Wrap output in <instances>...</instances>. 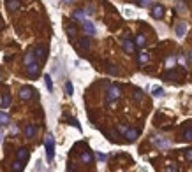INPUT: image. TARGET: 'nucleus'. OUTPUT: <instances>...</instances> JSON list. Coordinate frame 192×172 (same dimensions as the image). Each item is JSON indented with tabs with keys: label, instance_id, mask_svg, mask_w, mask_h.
<instances>
[{
	"label": "nucleus",
	"instance_id": "obj_29",
	"mask_svg": "<svg viewBox=\"0 0 192 172\" xmlns=\"http://www.w3.org/2000/svg\"><path fill=\"white\" fill-rule=\"evenodd\" d=\"M134 95H136V100H141V97H143V93H141V90H136V91H134Z\"/></svg>",
	"mask_w": 192,
	"mask_h": 172
},
{
	"label": "nucleus",
	"instance_id": "obj_24",
	"mask_svg": "<svg viewBox=\"0 0 192 172\" xmlns=\"http://www.w3.org/2000/svg\"><path fill=\"white\" fill-rule=\"evenodd\" d=\"M148 62V55L146 53H139V63H146Z\"/></svg>",
	"mask_w": 192,
	"mask_h": 172
},
{
	"label": "nucleus",
	"instance_id": "obj_3",
	"mask_svg": "<svg viewBox=\"0 0 192 172\" xmlns=\"http://www.w3.org/2000/svg\"><path fill=\"white\" fill-rule=\"evenodd\" d=\"M28 74H30V77H37L39 76V63L37 62H32V63H28Z\"/></svg>",
	"mask_w": 192,
	"mask_h": 172
},
{
	"label": "nucleus",
	"instance_id": "obj_1",
	"mask_svg": "<svg viewBox=\"0 0 192 172\" xmlns=\"http://www.w3.org/2000/svg\"><path fill=\"white\" fill-rule=\"evenodd\" d=\"M44 148H46V156H48V162H53V156H55V139H53V135H48V137H46Z\"/></svg>",
	"mask_w": 192,
	"mask_h": 172
},
{
	"label": "nucleus",
	"instance_id": "obj_13",
	"mask_svg": "<svg viewBox=\"0 0 192 172\" xmlns=\"http://www.w3.org/2000/svg\"><path fill=\"white\" fill-rule=\"evenodd\" d=\"M123 49L127 51V53H132V51H134V44H132L129 39H125L123 40Z\"/></svg>",
	"mask_w": 192,
	"mask_h": 172
},
{
	"label": "nucleus",
	"instance_id": "obj_30",
	"mask_svg": "<svg viewBox=\"0 0 192 172\" xmlns=\"http://www.w3.org/2000/svg\"><path fill=\"white\" fill-rule=\"evenodd\" d=\"M97 158L101 160V162H104V160H106L107 156H106V154H104V153H97Z\"/></svg>",
	"mask_w": 192,
	"mask_h": 172
},
{
	"label": "nucleus",
	"instance_id": "obj_5",
	"mask_svg": "<svg viewBox=\"0 0 192 172\" xmlns=\"http://www.w3.org/2000/svg\"><path fill=\"white\" fill-rule=\"evenodd\" d=\"M83 28H85V32L86 34H88V35H95V27H94V23L92 21H88V19H85V21H83Z\"/></svg>",
	"mask_w": 192,
	"mask_h": 172
},
{
	"label": "nucleus",
	"instance_id": "obj_14",
	"mask_svg": "<svg viewBox=\"0 0 192 172\" xmlns=\"http://www.w3.org/2000/svg\"><path fill=\"white\" fill-rule=\"evenodd\" d=\"M138 130H125V137L129 139V141H134L136 137H138Z\"/></svg>",
	"mask_w": 192,
	"mask_h": 172
},
{
	"label": "nucleus",
	"instance_id": "obj_34",
	"mask_svg": "<svg viewBox=\"0 0 192 172\" xmlns=\"http://www.w3.org/2000/svg\"><path fill=\"white\" fill-rule=\"evenodd\" d=\"M2 141H4V135H2V133H0V142H2Z\"/></svg>",
	"mask_w": 192,
	"mask_h": 172
},
{
	"label": "nucleus",
	"instance_id": "obj_33",
	"mask_svg": "<svg viewBox=\"0 0 192 172\" xmlns=\"http://www.w3.org/2000/svg\"><path fill=\"white\" fill-rule=\"evenodd\" d=\"M63 2H65V4H72V2H74V0H63Z\"/></svg>",
	"mask_w": 192,
	"mask_h": 172
},
{
	"label": "nucleus",
	"instance_id": "obj_32",
	"mask_svg": "<svg viewBox=\"0 0 192 172\" xmlns=\"http://www.w3.org/2000/svg\"><path fill=\"white\" fill-rule=\"evenodd\" d=\"M67 34H69V35H74V34H76V30H74V28H71V27H69V28H67Z\"/></svg>",
	"mask_w": 192,
	"mask_h": 172
},
{
	"label": "nucleus",
	"instance_id": "obj_23",
	"mask_svg": "<svg viewBox=\"0 0 192 172\" xmlns=\"http://www.w3.org/2000/svg\"><path fill=\"white\" fill-rule=\"evenodd\" d=\"M183 139H185V141H192V128H187V130H185Z\"/></svg>",
	"mask_w": 192,
	"mask_h": 172
},
{
	"label": "nucleus",
	"instance_id": "obj_12",
	"mask_svg": "<svg viewBox=\"0 0 192 172\" xmlns=\"http://www.w3.org/2000/svg\"><path fill=\"white\" fill-rule=\"evenodd\" d=\"M18 7H19L18 0H7V9H9V11H16Z\"/></svg>",
	"mask_w": 192,
	"mask_h": 172
},
{
	"label": "nucleus",
	"instance_id": "obj_2",
	"mask_svg": "<svg viewBox=\"0 0 192 172\" xmlns=\"http://www.w3.org/2000/svg\"><path fill=\"white\" fill-rule=\"evenodd\" d=\"M118 97H120V88H118V86H109V88H107V104H111V102L116 100Z\"/></svg>",
	"mask_w": 192,
	"mask_h": 172
},
{
	"label": "nucleus",
	"instance_id": "obj_28",
	"mask_svg": "<svg viewBox=\"0 0 192 172\" xmlns=\"http://www.w3.org/2000/svg\"><path fill=\"white\" fill-rule=\"evenodd\" d=\"M138 4H139V5H143V7H146V5L152 4V0H138Z\"/></svg>",
	"mask_w": 192,
	"mask_h": 172
},
{
	"label": "nucleus",
	"instance_id": "obj_9",
	"mask_svg": "<svg viewBox=\"0 0 192 172\" xmlns=\"http://www.w3.org/2000/svg\"><path fill=\"white\" fill-rule=\"evenodd\" d=\"M36 132H37V128L34 127V125H27V128H25V135H27L28 139H32V137L36 135Z\"/></svg>",
	"mask_w": 192,
	"mask_h": 172
},
{
	"label": "nucleus",
	"instance_id": "obj_4",
	"mask_svg": "<svg viewBox=\"0 0 192 172\" xmlns=\"http://www.w3.org/2000/svg\"><path fill=\"white\" fill-rule=\"evenodd\" d=\"M32 95H34V90H30L28 86H23V88L19 90V97H21L23 100H28V98H32Z\"/></svg>",
	"mask_w": 192,
	"mask_h": 172
},
{
	"label": "nucleus",
	"instance_id": "obj_20",
	"mask_svg": "<svg viewBox=\"0 0 192 172\" xmlns=\"http://www.w3.org/2000/svg\"><path fill=\"white\" fill-rule=\"evenodd\" d=\"M81 162H85V163H90V162H92V154H90L88 151H85V153L81 154Z\"/></svg>",
	"mask_w": 192,
	"mask_h": 172
},
{
	"label": "nucleus",
	"instance_id": "obj_6",
	"mask_svg": "<svg viewBox=\"0 0 192 172\" xmlns=\"http://www.w3.org/2000/svg\"><path fill=\"white\" fill-rule=\"evenodd\" d=\"M162 16H164V9H162V5H155V7L152 9V18L161 19Z\"/></svg>",
	"mask_w": 192,
	"mask_h": 172
},
{
	"label": "nucleus",
	"instance_id": "obj_25",
	"mask_svg": "<svg viewBox=\"0 0 192 172\" xmlns=\"http://www.w3.org/2000/svg\"><path fill=\"white\" fill-rule=\"evenodd\" d=\"M155 144L159 146V148H167V146H169V142H166V141H159V139H155Z\"/></svg>",
	"mask_w": 192,
	"mask_h": 172
},
{
	"label": "nucleus",
	"instance_id": "obj_11",
	"mask_svg": "<svg viewBox=\"0 0 192 172\" xmlns=\"http://www.w3.org/2000/svg\"><path fill=\"white\" fill-rule=\"evenodd\" d=\"M27 158H28V151L25 149V148H21V149L18 151V160L19 162H25Z\"/></svg>",
	"mask_w": 192,
	"mask_h": 172
},
{
	"label": "nucleus",
	"instance_id": "obj_8",
	"mask_svg": "<svg viewBox=\"0 0 192 172\" xmlns=\"http://www.w3.org/2000/svg\"><path fill=\"white\" fill-rule=\"evenodd\" d=\"M185 32H187V25H185V23H178V25H176V35L183 37Z\"/></svg>",
	"mask_w": 192,
	"mask_h": 172
},
{
	"label": "nucleus",
	"instance_id": "obj_22",
	"mask_svg": "<svg viewBox=\"0 0 192 172\" xmlns=\"http://www.w3.org/2000/svg\"><path fill=\"white\" fill-rule=\"evenodd\" d=\"M11 104V95H5L4 100H2V109H5V107H9Z\"/></svg>",
	"mask_w": 192,
	"mask_h": 172
},
{
	"label": "nucleus",
	"instance_id": "obj_19",
	"mask_svg": "<svg viewBox=\"0 0 192 172\" xmlns=\"http://www.w3.org/2000/svg\"><path fill=\"white\" fill-rule=\"evenodd\" d=\"M136 44H138L139 48H145V44H146V39H145L143 35H138V37H136Z\"/></svg>",
	"mask_w": 192,
	"mask_h": 172
},
{
	"label": "nucleus",
	"instance_id": "obj_31",
	"mask_svg": "<svg viewBox=\"0 0 192 172\" xmlns=\"http://www.w3.org/2000/svg\"><path fill=\"white\" fill-rule=\"evenodd\" d=\"M185 156H187V160H189V162H192V149H189Z\"/></svg>",
	"mask_w": 192,
	"mask_h": 172
},
{
	"label": "nucleus",
	"instance_id": "obj_10",
	"mask_svg": "<svg viewBox=\"0 0 192 172\" xmlns=\"http://www.w3.org/2000/svg\"><path fill=\"white\" fill-rule=\"evenodd\" d=\"M36 58H37V62H41V60H42V58H46V51H44V48H37L36 49Z\"/></svg>",
	"mask_w": 192,
	"mask_h": 172
},
{
	"label": "nucleus",
	"instance_id": "obj_21",
	"mask_svg": "<svg viewBox=\"0 0 192 172\" xmlns=\"http://www.w3.org/2000/svg\"><path fill=\"white\" fill-rule=\"evenodd\" d=\"M174 63H176V58L174 56H169L167 60H166V67H167V69H173Z\"/></svg>",
	"mask_w": 192,
	"mask_h": 172
},
{
	"label": "nucleus",
	"instance_id": "obj_26",
	"mask_svg": "<svg viewBox=\"0 0 192 172\" xmlns=\"http://www.w3.org/2000/svg\"><path fill=\"white\" fill-rule=\"evenodd\" d=\"M72 91H74V90H72V84L65 83V93H67V95H72Z\"/></svg>",
	"mask_w": 192,
	"mask_h": 172
},
{
	"label": "nucleus",
	"instance_id": "obj_15",
	"mask_svg": "<svg viewBox=\"0 0 192 172\" xmlns=\"http://www.w3.org/2000/svg\"><path fill=\"white\" fill-rule=\"evenodd\" d=\"M9 123H11L9 114H5V112H0V125H9Z\"/></svg>",
	"mask_w": 192,
	"mask_h": 172
},
{
	"label": "nucleus",
	"instance_id": "obj_18",
	"mask_svg": "<svg viewBox=\"0 0 192 172\" xmlns=\"http://www.w3.org/2000/svg\"><path fill=\"white\" fill-rule=\"evenodd\" d=\"M80 48L81 49H88L90 48V40L86 39V37H83V39L80 40Z\"/></svg>",
	"mask_w": 192,
	"mask_h": 172
},
{
	"label": "nucleus",
	"instance_id": "obj_27",
	"mask_svg": "<svg viewBox=\"0 0 192 172\" xmlns=\"http://www.w3.org/2000/svg\"><path fill=\"white\" fill-rule=\"evenodd\" d=\"M14 170H23V162H19V160H18V162L14 163Z\"/></svg>",
	"mask_w": 192,
	"mask_h": 172
},
{
	"label": "nucleus",
	"instance_id": "obj_16",
	"mask_svg": "<svg viewBox=\"0 0 192 172\" xmlns=\"http://www.w3.org/2000/svg\"><path fill=\"white\" fill-rule=\"evenodd\" d=\"M44 81H46V88H48V91H53V83H51V76H49V74H44Z\"/></svg>",
	"mask_w": 192,
	"mask_h": 172
},
{
	"label": "nucleus",
	"instance_id": "obj_17",
	"mask_svg": "<svg viewBox=\"0 0 192 172\" xmlns=\"http://www.w3.org/2000/svg\"><path fill=\"white\" fill-rule=\"evenodd\" d=\"M152 95H153V97H162V95H164V90H162L161 86H153Z\"/></svg>",
	"mask_w": 192,
	"mask_h": 172
},
{
	"label": "nucleus",
	"instance_id": "obj_7",
	"mask_svg": "<svg viewBox=\"0 0 192 172\" xmlns=\"http://www.w3.org/2000/svg\"><path fill=\"white\" fill-rule=\"evenodd\" d=\"M72 19H78V21H85L86 19V13L85 11H74V13H72Z\"/></svg>",
	"mask_w": 192,
	"mask_h": 172
}]
</instances>
